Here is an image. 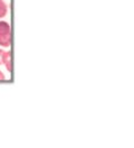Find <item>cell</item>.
Returning <instances> with one entry per match:
<instances>
[{
    "instance_id": "obj_1",
    "label": "cell",
    "mask_w": 134,
    "mask_h": 148,
    "mask_svg": "<svg viewBox=\"0 0 134 148\" xmlns=\"http://www.w3.org/2000/svg\"><path fill=\"white\" fill-rule=\"evenodd\" d=\"M11 45V27L9 23L0 20V46L10 47Z\"/></svg>"
},
{
    "instance_id": "obj_2",
    "label": "cell",
    "mask_w": 134,
    "mask_h": 148,
    "mask_svg": "<svg viewBox=\"0 0 134 148\" xmlns=\"http://www.w3.org/2000/svg\"><path fill=\"white\" fill-rule=\"evenodd\" d=\"M12 53L11 51H3L2 53V64L5 65L6 70L8 71L9 73L12 72Z\"/></svg>"
},
{
    "instance_id": "obj_3",
    "label": "cell",
    "mask_w": 134,
    "mask_h": 148,
    "mask_svg": "<svg viewBox=\"0 0 134 148\" xmlns=\"http://www.w3.org/2000/svg\"><path fill=\"white\" fill-rule=\"evenodd\" d=\"M8 14V5L3 1L0 0V18H3Z\"/></svg>"
},
{
    "instance_id": "obj_4",
    "label": "cell",
    "mask_w": 134,
    "mask_h": 148,
    "mask_svg": "<svg viewBox=\"0 0 134 148\" xmlns=\"http://www.w3.org/2000/svg\"><path fill=\"white\" fill-rule=\"evenodd\" d=\"M2 53H3V49L0 48V65L2 64Z\"/></svg>"
},
{
    "instance_id": "obj_5",
    "label": "cell",
    "mask_w": 134,
    "mask_h": 148,
    "mask_svg": "<svg viewBox=\"0 0 134 148\" xmlns=\"http://www.w3.org/2000/svg\"><path fill=\"white\" fill-rule=\"evenodd\" d=\"M5 79H6V77H5V74L0 71V81H5Z\"/></svg>"
}]
</instances>
